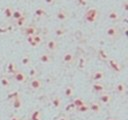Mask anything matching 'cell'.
<instances>
[{
  "mask_svg": "<svg viewBox=\"0 0 128 120\" xmlns=\"http://www.w3.org/2000/svg\"><path fill=\"white\" fill-rule=\"evenodd\" d=\"M99 16H100V13L97 8H90L85 13V20L86 22L93 24L99 19Z\"/></svg>",
  "mask_w": 128,
  "mask_h": 120,
  "instance_id": "obj_1",
  "label": "cell"
},
{
  "mask_svg": "<svg viewBox=\"0 0 128 120\" xmlns=\"http://www.w3.org/2000/svg\"><path fill=\"white\" fill-rule=\"evenodd\" d=\"M105 33L107 35L108 38L110 39H116L118 36H119V29L115 26V25H111V26H108L105 30Z\"/></svg>",
  "mask_w": 128,
  "mask_h": 120,
  "instance_id": "obj_2",
  "label": "cell"
},
{
  "mask_svg": "<svg viewBox=\"0 0 128 120\" xmlns=\"http://www.w3.org/2000/svg\"><path fill=\"white\" fill-rule=\"evenodd\" d=\"M107 63H108L109 68L111 70H113L114 72L120 73L122 71V67H121V65L119 64V62L116 59H114V58H108L107 59Z\"/></svg>",
  "mask_w": 128,
  "mask_h": 120,
  "instance_id": "obj_3",
  "label": "cell"
},
{
  "mask_svg": "<svg viewBox=\"0 0 128 120\" xmlns=\"http://www.w3.org/2000/svg\"><path fill=\"white\" fill-rule=\"evenodd\" d=\"M13 74H14V75H13L14 80H15L17 83L23 84V83H25V82L27 81V75H26L24 72L19 71V70H16Z\"/></svg>",
  "mask_w": 128,
  "mask_h": 120,
  "instance_id": "obj_4",
  "label": "cell"
},
{
  "mask_svg": "<svg viewBox=\"0 0 128 120\" xmlns=\"http://www.w3.org/2000/svg\"><path fill=\"white\" fill-rule=\"evenodd\" d=\"M55 16H56V19H57L58 21L64 22V21H66V20L69 18V12L67 11V9L62 8V9H60V10L56 13Z\"/></svg>",
  "mask_w": 128,
  "mask_h": 120,
  "instance_id": "obj_5",
  "label": "cell"
},
{
  "mask_svg": "<svg viewBox=\"0 0 128 120\" xmlns=\"http://www.w3.org/2000/svg\"><path fill=\"white\" fill-rule=\"evenodd\" d=\"M42 85H43V84H42V81H41L39 78H37V77L32 78V80H31L30 83H29L30 88H31L32 90H35V91L41 89V88H42Z\"/></svg>",
  "mask_w": 128,
  "mask_h": 120,
  "instance_id": "obj_6",
  "label": "cell"
},
{
  "mask_svg": "<svg viewBox=\"0 0 128 120\" xmlns=\"http://www.w3.org/2000/svg\"><path fill=\"white\" fill-rule=\"evenodd\" d=\"M38 60H39L40 63H42V64H50V63L52 62V57H51V55H50L49 53L43 52V53H41V54L39 55Z\"/></svg>",
  "mask_w": 128,
  "mask_h": 120,
  "instance_id": "obj_7",
  "label": "cell"
},
{
  "mask_svg": "<svg viewBox=\"0 0 128 120\" xmlns=\"http://www.w3.org/2000/svg\"><path fill=\"white\" fill-rule=\"evenodd\" d=\"M99 100L102 104H109L112 101V96L108 92H101L99 95Z\"/></svg>",
  "mask_w": 128,
  "mask_h": 120,
  "instance_id": "obj_8",
  "label": "cell"
},
{
  "mask_svg": "<svg viewBox=\"0 0 128 120\" xmlns=\"http://www.w3.org/2000/svg\"><path fill=\"white\" fill-rule=\"evenodd\" d=\"M46 48L50 52H55L58 49V42L54 39H50V40H48V42L46 44Z\"/></svg>",
  "mask_w": 128,
  "mask_h": 120,
  "instance_id": "obj_9",
  "label": "cell"
},
{
  "mask_svg": "<svg viewBox=\"0 0 128 120\" xmlns=\"http://www.w3.org/2000/svg\"><path fill=\"white\" fill-rule=\"evenodd\" d=\"M104 78H105V73L102 70H96L92 75V80H94V82H100Z\"/></svg>",
  "mask_w": 128,
  "mask_h": 120,
  "instance_id": "obj_10",
  "label": "cell"
},
{
  "mask_svg": "<svg viewBox=\"0 0 128 120\" xmlns=\"http://www.w3.org/2000/svg\"><path fill=\"white\" fill-rule=\"evenodd\" d=\"M107 18L110 20V21H113V22H115V21H118L119 19H120V15H119V13L116 11V10H109L108 11V13H107Z\"/></svg>",
  "mask_w": 128,
  "mask_h": 120,
  "instance_id": "obj_11",
  "label": "cell"
},
{
  "mask_svg": "<svg viewBox=\"0 0 128 120\" xmlns=\"http://www.w3.org/2000/svg\"><path fill=\"white\" fill-rule=\"evenodd\" d=\"M92 90L95 93H101L105 91V86L101 82H94L92 84Z\"/></svg>",
  "mask_w": 128,
  "mask_h": 120,
  "instance_id": "obj_12",
  "label": "cell"
},
{
  "mask_svg": "<svg viewBox=\"0 0 128 120\" xmlns=\"http://www.w3.org/2000/svg\"><path fill=\"white\" fill-rule=\"evenodd\" d=\"M115 91L119 95L125 94V92H126V85L124 84V82H118L115 85Z\"/></svg>",
  "mask_w": 128,
  "mask_h": 120,
  "instance_id": "obj_13",
  "label": "cell"
},
{
  "mask_svg": "<svg viewBox=\"0 0 128 120\" xmlns=\"http://www.w3.org/2000/svg\"><path fill=\"white\" fill-rule=\"evenodd\" d=\"M62 61L66 64H70L74 61V54L72 52H66L63 54V57H62Z\"/></svg>",
  "mask_w": 128,
  "mask_h": 120,
  "instance_id": "obj_14",
  "label": "cell"
},
{
  "mask_svg": "<svg viewBox=\"0 0 128 120\" xmlns=\"http://www.w3.org/2000/svg\"><path fill=\"white\" fill-rule=\"evenodd\" d=\"M88 106H89V111H92L94 113H99L101 111V105L96 101L91 102Z\"/></svg>",
  "mask_w": 128,
  "mask_h": 120,
  "instance_id": "obj_15",
  "label": "cell"
},
{
  "mask_svg": "<svg viewBox=\"0 0 128 120\" xmlns=\"http://www.w3.org/2000/svg\"><path fill=\"white\" fill-rule=\"evenodd\" d=\"M51 104H52V106H53L54 108L59 109V108L61 107V105H62V100H61V98H60L59 96H54V97L51 99Z\"/></svg>",
  "mask_w": 128,
  "mask_h": 120,
  "instance_id": "obj_16",
  "label": "cell"
},
{
  "mask_svg": "<svg viewBox=\"0 0 128 120\" xmlns=\"http://www.w3.org/2000/svg\"><path fill=\"white\" fill-rule=\"evenodd\" d=\"M24 34L26 36H33V35L37 34V29L34 26H28L24 29Z\"/></svg>",
  "mask_w": 128,
  "mask_h": 120,
  "instance_id": "obj_17",
  "label": "cell"
},
{
  "mask_svg": "<svg viewBox=\"0 0 128 120\" xmlns=\"http://www.w3.org/2000/svg\"><path fill=\"white\" fill-rule=\"evenodd\" d=\"M64 95L66 97H68V98L74 96V87L72 85H67L64 88Z\"/></svg>",
  "mask_w": 128,
  "mask_h": 120,
  "instance_id": "obj_18",
  "label": "cell"
},
{
  "mask_svg": "<svg viewBox=\"0 0 128 120\" xmlns=\"http://www.w3.org/2000/svg\"><path fill=\"white\" fill-rule=\"evenodd\" d=\"M46 14H47L46 10H45L44 8H42V7H38V8H36V10H35V12H34V15H35L36 17H38V18L45 17Z\"/></svg>",
  "mask_w": 128,
  "mask_h": 120,
  "instance_id": "obj_19",
  "label": "cell"
},
{
  "mask_svg": "<svg viewBox=\"0 0 128 120\" xmlns=\"http://www.w3.org/2000/svg\"><path fill=\"white\" fill-rule=\"evenodd\" d=\"M12 13H13V8L11 6H7L4 8V11H3V15L6 19H10L12 18Z\"/></svg>",
  "mask_w": 128,
  "mask_h": 120,
  "instance_id": "obj_20",
  "label": "cell"
},
{
  "mask_svg": "<svg viewBox=\"0 0 128 120\" xmlns=\"http://www.w3.org/2000/svg\"><path fill=\"white\" fill-rule=\"evenodd\" d=\"M22 16H24V13L22 10L20 9H13V13H12V19H14L15 21L19 18H21Z\"/></svg>",
  "mask_w": 128,
  "mask_h": 120,
  "instance_id": "obj_21",
  "label": "cell"
},
{
  "mask_svg": "<svg viewBox=\"0 0 128 120\" xmlns=\"http://www.w3.org/2000/svg\"><path fill=\"white\" fill-rule=\"evenodd\" d=\"M12 106H13L14 109H20L21 108L22 101H21V99L18 96H16L15 98H13V100H12Z\"/></svg>",
  "mask_w": 128,
  "mask_h": 120,
  "instance_id": "obj_22",
  "label": "cell"
},
{
  "mask_svg": "<svg viewBox=\"0 0 128 120\" xmlns=\"http://www.w3.org/2000/svg\"><path fill=\"white\" fill-rule=\"evenodd\" d=\"M26 24H27V18H26V16H25V15H24V16H22L21 18H19V19H17V20H16V26H17V27H19V28L24 27Z\"/></svg>",
  "mask_w": 128,
  "mask_h": 120,
  "instance_id": "obj_23",
  "label": "cell"
},
{
  "mask_svg": "<svg viewBox=\"0 0 128 120\" xmlns=\"http://www.w3.org/2000/svg\"><path fill=\"white\" fill-rule=\"evenodd\" d=\"M0 83H1L2 87H4V88H8V87L10 86V84H11L10 79H9L8 77H6V76L1 77V79H0Z\"/></svg>",
  "mask_w": 128,
  "mask_h": 120,
  "instance_id": "obj_24",
  "label": "cell"
},
{
  "mask_svg": "<svg viewBox=\"0 0 128 120\" xmlns=\"http://www.w3.org/2000/svg\"><path fill=\"white\" fill-rule=\"evenodd\" d=\"M72 104L74 105V107H75V108H77V107H80L81 105H83V104H85V101L83 100V98H80V97H77V98H74V100H73V102H72Z\"/></svg>",
  "mask_w": 128,
  "mask_h": 120,
  "instance_id": "obj_25",
  "label": "cell"
},
{
  "mask_svg": "<svg viewBox=\"0 0 128 120\" xmlns=\"http://www.w3.org/2000/svg\"><path fill=\"white\" fill-rule=\"evenodd\" d=\"M54 34L56 37H62L65 35V29L62 28V27H58L54 30Z\"/></svg>",
  "mask_w": 128,
  "mask_h": 120,
  "instance_id": "obj_26",
  "label": "cell"
},
{
  "mask_svg": "<svg viewBox=\"0 0 128 120\" xmlns=\"http://www.w3.org/2000/svg\"><path fill=\"white\" fill-rule=\"evenodd\" d=\"M37 75H38L37 69L35 67H30L28 70V76L31 78H35V77H37Z\"/></svg>",
  "mask_w": 128,
  "mask_h": 120,
  "instance_id": "obj_27",
  "label": "cell"
},
{
  "mask_svg": "<svg viewBox=\"0 0 128 120\" xmlns=\"http://www.w3.org/2000/svg\"><path fill=\"white\" fill-rule=\"evenodd\" d=\"M98 57H99L101 60H107V59L109 58L107 52H106L105 50H103V49H100V50H99V52H98Z\"/></svg>",
  "mask_w": 128,
  "mask_h": 120,
  "instance_id": "obj_28",
  "label": "cell"
},
{
  "mask_svg": "<svg viewBox=\"0 0 128 120\" xmlns=\"http://www.w3.org/2000/svg\"><path fill=\"white\" fill-rule=\"evenodd\" d=\"M76 110H77V112H80V113H86L89 111V106H88V104L85 103V104L81 105L80 107H77Z\"/></svg>",
  "mask_w": 128,
  "mask_h": 120,
  "instance_id": "obj_29",
  "label": "cell"
},
{
  "mask_svg": "<svg viewBox=\"0 0 128 120\" xmlns=\"http://www.w3.org/2000/svg\"><path fill=\"white\" fill-rule=\"evenodd\" d=\"M31 120H41V112L39 110H35L31 114Z\"/></svg>",
  "mask_w": 128,
  "mask_h": 120,
  "instance_id": "obj_30",
  "label": "cell"
},
{
  "mask_svg": "<svg viewBox=\"0 0 128 120\" xmlns=\"http://www.w3.org/2000/svg\"><path fill=\"white\" fill-rule=\"evenodd\" d=\"M30 61H31V58L30 56L28 55H24L22 58H21V64L24 65V66H28L30 64Z\"/></svg>",
  "mask_w": 128,
  "mask_h": 120,
  "instance_id": "obj_31",
  "label": "cell"
},
{
  "mask_svg": "<svg viewBox=\"0 0 128 120\" xmlns=\"http://www.w3.org/2000/svg\"><path fill=\"white\" fill-rule=\"evenodd\" d=\"M33 39H34V41H35V43H36L37 45L43 42V37H42V36H40V35H38V34L33 35Z\"/></svg>",
  "mask_w": 128,
  "mask_h": 120,
  "instance_id": "obj_32",
  "label": "cell"
},
{
  "mask_svg": "<svg viewBox=\"0 0 128 120\" xmlns=\"http://www.w3.org/2000/svg\"><path fill=\"white\" fill-rule=\"evenodd\" d=\"M26 39H27L28 44L31 45L32 47H36V46H37V44L35 43V41H34V39H33V36H27Z\"/></svg>",
  "mask_w": 128,
  "mask_h": 120,
  "instance_id": "obj_33",
  "label": "cell"
},
{
  "mask_svg": "<svg viewBox=\"0 0 128 120\" xmlns=\"http://www.w3.org/2000/svg\"><path fill=\"white\" fill-rule=\"evenodd\" d=\"M85 63H86L85 58H84L83 56H81L80 59H79V68H80V69H84V67H85Z\"/></svg>",
  "mask_w": 128,
  "mask_h": 120,
  "instance_id": "obj_34",
  "label": "cell"
},
{
  "mask_svg": "<svg viewBox=\"0 0 128 120\" xmlns=\"http://www.w3.org/2000/svg\"><path fill=\"white\" fill-rule=\"evenodd\" d=\"M8 70H9L11 73H14V72H15L17 69H16V66H15L13 63H10V64L8 65Z\"/></svg>",
  "mask_w": 128,
  "mask_h": 120,
  "instance_id": "obj_35",
  "label": "cell"
},
{
  "mask_svg": "<svg viewBox=\"0 0 128 120\" xmlns=\"http://www.w3.org/2000/svg\"><path fill=\"white\" fill-rule=\"evenodd\" d=\"M122 8H123V10H124L125 12H128V2H127L126 0L122 3Z\"/></svg>",
  "mask_w": 128,
  "mask_h": 120,
  "instance_id": "obj_36",
  "label": "cell"
},
{
  "mask_svg": "<svg viewBox=\"0 0 128 120\" xmlns=\"http://www.w3.org/2000/svg\"><path fill=\"white\" fill-rule=\"evenodd\" d=\"M43 2H44L46 5L50 6V5H53V4L55 3V0H43Z\"/></svg>",
  "mask_w": 128,
  "mask_h": 120,
  "instance_id": "obj_37",
  "label": "cell"
},
{
  "mask_svg": "<svg viewBox=\"0 0 128 120\" xmlns=\"http://www.w3.org/2000/svg\"><path fill=\"white\" fill-rule=\"evenodd\" d=\"M77 1H78V3H79L80 5H82V6H85L86 3H87V0H77Z\"/></svg>",
  "mask_w": 128,
  "mask_h": 120,
  "instance_id": "obj_38",
  "label": "cell"
},
{
  "mask_svg": "<svg viewBox=\"0 0 128 120\" xmlns=\"http://www.w3.org/2000/svg\"><path fill=\"white\" fill-rule=\"evenodd\" d=\"M10 120H21V119H20V117H19V116L14 115V116H12V117L10 118Z\"/></svg>",
  "mask_w": 128,
  "mask_h": 120,
  "instance_id": "obj_39",
  "label": "cell"
},
{
  "mask_svg": "<svg viewBox=\"0 0 128 120\" xmlns=\"http://www.w3.org/2000/svg\"><path fill=\"white\" fill-rule=\"evenodd\" d=\"M57 120H69V119H68L66 116H60V117H59Z\"/></svg>",
  "mask_w": 128,
  "mask_h": 120,
  "instance_id": "obj_40",
  "label": "cell"
},
{
  "mask_svg": "<svg viewBox=\"0 0 128 120\" xmlns=\"http://www.w3.org/2000/svg\"><path fill=\"white\" fill-rule=\"evenodd\" d=\"M108 120H116V119H108Z\"/></svg>",
  "mask_w": 128,
  "mask_h": 120,
  "instance_id": "obj_41",
  "label": "cell"
}]
</instances>
